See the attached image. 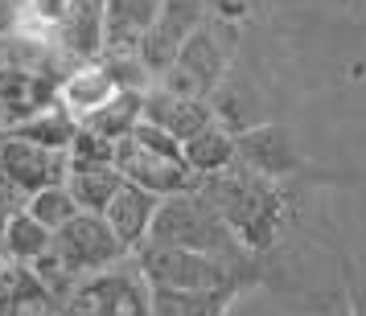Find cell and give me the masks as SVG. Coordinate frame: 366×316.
<instances>
[{
  "instance_id": "obj_1",
  "label": "cell",
  "mask_w": 366,
  "mask_h": 316,
  "mask_svg": "<svg viewBox=\"0 0 366 316\" xmlns=\"http://www.w3.org/2000/svg\"><path fill=\"white\" fill-rule=\"evenodd\" d=\"M149 243L202 250V255H214V259H227V263H251V250L239 243V234L227 226V218L218 214L198 189L169 193V198L157 201Z\"/></svg>"
},
{
  "instance_id": "obj_2",
  "label": "cell",
  "mask_w": 366,
  "mask_h": 316,
  "mask_svg": "<svg viewBox=\"0 0 366 316\" xmlns=\"http://www.w3.org/2000/svg\"><path fill=\"white\" fill-rule=\"evenodd\" d=\"M149 287H182V292H251L255 263H227L202 250L165 247V243H140L132 250Z\"/></svg>"
},
{
  "instance_id": "obj_3",
  "label": "cell",
  "mask_w": 366,
  "mask_h": 316,
  "mask_svg": "<svg viewBox=\"0 0 366 316\" xmlns=\"http://www.w3.org/2000/svg\"><path fill=\"white\" fill-rule=\"evenodd\" d=\"M112 160H116L124 181L140 185V189H149L157 198L198 189V177L182 160V144L169 132H161L157 123H149V119H140L124 140H116V156Z\"/></svg>"
},
{
  "instance_id": "obj_4",
  "label": "cell",
  "mask_w": 366,
  "mask_h": 316,
  "mask_svg": "<svg viewBox=\"0 0 366 316\" xmlns=\"http://www.w3.org/2000/svg\"><path fill=\"white\" fill-rule=\"evenodd\" d=\"M152 287L132 255H124L119 263L79 275L66 287V296L58 300L62 316H149Z\"/></svg>"
},
{
  "instance_id": "obj_5",
  "label": "cell",
  "mask_w": 366,
  "mask_h": 316,
  "mask_svg": "<svg viewBox=\"0 0 366 316\" xmlns=\"http://www.w3.org/2000/svg\"><path fill=\"white\" fill-rule=\"evenodd\" d=\"M50 255L62 263V271L70 280H79V275H91V271H103V267L119 263L128 250L119 247V238L107 230L103 214L79 210L70 222H62L50 234Z\"/></svg>"
},
{
  "instance_id": "obj_6",
  "label": "cell",
  "mask_w": 366,
  "mask_h": 316,
  "mask_svg": "<svg viewBox=\"0 0 366 316\" xmlns=\"http://www.w3.org/2000/svg\"><path fill=\"white\" fill-rule=\"evenodd\" d=\"M234 160L255 168L264 177H300V173H317L305 144L284 119H267L255 128L234 132Z\"/></svg>"
},
{
  "instance_id": "obj_7",
  "label": "cell",
  "mask_w": 366,
  "mask_h": 316,
  "mask_svg": "<svg viewBox=\"0 0 366 316\" xmlns=\"http://www.w3.org/2000/svg\"><path fill=\"white\" fill-rule=\"evenodd\" d=\"M66 152L58 148H41L34 140H21L13 132H0V177L9 185H17L21 193L29 198L46 185H62L66 181Z\"/></svg>"
},
{
  "instance_id": "obj_8",
  "label": "cell",
  "mask_w": 366,
  "mask_h": 316,
  "mask_svg": "<svg viewBox=\"0 0 366 316\" xmlns=\"http://www.w3.org/2000/svg\"><path fill=\"white\" fill-rule=\"evenodd\" d=\"M140 119L157 123L161 132H169L182 144L194 132H202L206 123H214V107H210V99H202V95H177L169 86L152 83L144 91V99H140Z\"/></svg>"
},
{
  "instance_id": "obj_9",
  "label": "cell",
  "mask_w": 366,
  "mask_h": 316,
  "mask_svg": "<svg viewBox=\"0 0 366 316\" xmlns=\"http://www.w3.org/2000/svg\"><path fill=\"white\" fill-rule=\"evenodd\" d=\"M157 193H149V189H140V185L124 181L107 198V205H103L99 214L103 222H107V230L119 238V247L132 255L140 243H149V230H152V214H157Z\"/></svg>"
},
{
  "instance_id": "obj_10",
  "label": "cell",
  "mask_w": 366,
  "mask_h": 316,
  "mask_svg": "<svg viewBox=\"0 0 366 316\" xmlns=\"http://www.w3.org/2000/svg\"><path fill=\"white\" fill-rule=\"evenodd\" d=\"M50 41L70 62H91L103 50V0H66Z\"/></svg>"
},
{
  "instance_id": "obj_11",
  "label": "cell",
  "mask_w": 366,
  "mask_h": 316,
  "mask_svg": "<svg viewBox=\"0 0 366 316\" xmlns=\"http://www.w3.org/2000/svg\"><path fill=\"white\" fill-rule=\"evenodd\" d=\"M161 9L165 0H103V50H140Z\"/></svg>"
},
{
  "instance_id": "obj_12",
  "label": "cell",
  "mask_w": 366,
  "mask_h": 316,
  "mask_svg": "<svg viewBox=\"0 0 366 316\" xmlns=\"http://www.w3.org/2000/svg\"><path fill=\"white\" fill-rule=\"evenodd\" d=\"M116 95V83L107 78V70L91 58V62H74V66L58 78V91L54 99L66 107L74 119H86L91 111H99L103 103Z\"/></svg>"
},
{
  "instance_id": "obj_13",
  "label": "cell",
  "mask_w": 366,
  "mask_h": 316,
  "mask_svg": "<svg viewBox=\"0 0 366 316\" xmlns=\"http://www.w3.org/2000/svg\"><path fill=\"white\" fill-rule=\"evenodd\" d=\"M182 160L189 165L194 177H214L222 168L234 165V132L227 123H206L202 132H194L189 140H182Z\"/></svg>"
},
{
  "instance_id": "obj_14",
  "label": "cell",
  "mask_w": 366,
  "mask_h": 316,
  "mask_svg": "<svg viewBox=\"0 0 366 316\" xmlns=\"http://www.w3.org/2000/svg\"><path fill=\"white\" fill-rule=\"evenodd\" d=\"M9 132L21 136V140H34V144H41V148L66 152L70 140L79 136V119L70 116L58 99H50V103H41L37 111H29V116L21 119L17 128H9Z\"/></svg>"
},
{
  "instance_id": "obj_15",
  "label": "cell",
  "mask_w": 366,
  "mask_h": 316,
  "mask_svg": "<svg viewBox=\"0 0 366 316\" xmlns=\"http://www.w3.org/2000/svg\"><path fill=\"white\" fill-rule=\"evenodd\" d=\"M239 304V292H182V287H152L149 316H227Z\"/></svg>"
},
{
  "instance_id": "obj_16",
  "label": "cell",
  "mask_w": 366,
  "mask_h": 316,
  "mask_svg": "<svg viewBox=\"0 0 366 316\" xmlns=\"http://www.w3.org/2000/svg\"><path fill=\"white\" fill-rule=\"evenodd\" d=\"M62 185L70 189V198L79 201V210L99 214L107 205V198L124 185V177H119V168L112 160H91V165H70Z\"/></svg>"
},
{
  "instance_id": "obj_17",
  "label": "cell",
  "mask_w": 366,
  "mask_h": 316,
  "mask_svg": "<svg viewBox=\"0 0 366 316\" xmlns=\"http://www.w3.org/2000/svg\"><path fill=\"white\" fill-rule=\"evenodd\" d=\"M140 99H144V95H136V91H116L99 111H91L86 119H79V128L116 144V140H124V136L140 123Z\"/></svg>"
},
{
  "instance_id": "obj_18",
  "label": "cell",
  "mask_w": 366,
  "mask_h": 316,
  "mask_svg": "<svg viewBox=\"0 0 366 316\" xmlns=\"http://www.w3.org/2000/svg\"><path fill=\"white\" fill-rule=\"evenodd\" d=\"M0 250L13 263H34L37 255L50 250V230L29 210H17V214L4 218V226H0Z\"/></svg>"
},
{
  "instance_id": "obj_19",
  "label": "cell",
  "mask_w": 366,
  "mask_h": 316,
  "mask_svg": "<svg viewBox=\"0 0 366 316\" xmlns=\"http://www.w3.org/2000/svg\"><path fill=\"white\" fill-rule=\"evenodd\" d=\"M25 210L46 226V230H58L62 222H70V218L79 214V201L70 198L66 185H46V189H37V193H29L25 198Z\"/></svg>"
},
{
  "instance_id": "obj_20",
  "label": "cell",
  "mask_w": 366,
  "mask_h": 316,
  "mask_svg": "<svg viewBox=\"0 0 366 316\" xmlns=\"http://www.w3.org/2000/svg\"><path fill=\"white\" fill-rule=\"evenodd\" d=\"M17 210H25V193H21L17 185H9L4 177H0V218L17 214Z\"/></svg>"
},
{
  "instance_id": "obj_21",
  "label": "cell",
  "mask_w": 366,
  "mask_h": 316,
  "mask_svg": "<svg viewBox=\"0 0 366 316\" xmlns=\"http://www.w3.org/2000/svg\"><path fill=\"white\" fill-rule=\"evenodd\" d=\"M21 25V0H0V37L17 34Z\"/></svg>"
},
{
  "instance_id": "obj_22",
  "label": "cell",
  "mask_w": 366,
  "mask_h": 316,
  "mask_svg": "<svg viewBox=\"0 0 366 316\" xmlns=\"http://www.w3.org/2000/svg\"><path fill=\"white\" fill-rule=\"evenodd\" d=\"M29 316H62L58 308H41V312H29Z\"/></svg>"
}]
</instances>
